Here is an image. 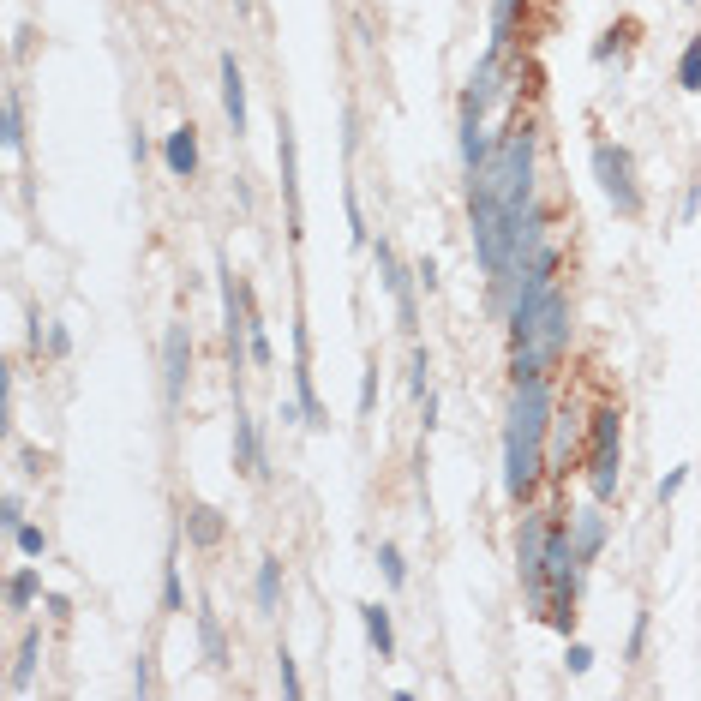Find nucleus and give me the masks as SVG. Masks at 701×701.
Segmentation results:
<instances>
[{"label":"nucleus","mask_w":701,"mask_h":701,"mask_svg":"<svg viewBox=\"0 0 701 701\" xmlns=\"http://www.w3.org/2000/svg\"><path fill=\"white\" fill-rule=\"evenodd\" d=\"M540 204V126L534 120H510L486 162L468 174V228H474V258L486 270V282L504 270V222Z\"/></svg>","instance_id":"f257e3e1"},{"label":"nucleus","mask_w":701,"mask_h":701,"mask_svg":"<svg viewBox=\"0 0 701 701\" xmlns=\"http://www.w3.org/2000/svg\"><path fill=\"white\" fill-rule=\"evenodd\" d=\"M552 372L534 378H510V402H504V498L510 504H534L540 480H546V438H552Z\"/></svg>","instance_id":"f03ea898"},{"label":"nucleus","mask_w":701,"mask_h":701,"mask_svg":"<svg viewBox=\"0 0 701 701\" xmlns=\"http://www.w3.org/2000/svg\"><path fill=\"white\" fill-rule=\"evenodd\" d=\"M504 330H510V378L552 372L570 354V294H564V282H552L534 300H516L504 312Z\"/></svg>","instance_id":"7ed1b4c3"},{"label":"nucleus","mask_w":701,"mask_h":701,"mask_svg":"<svg viewBox=\"0 0 701 701\" xmlns=\"http://www.w3.org/2000/svg\"><path fill=\"white\" fill-rule=\"evenodd\" d=\"M618 474H624V420H618V408L600 402L588 414V492L600 504H612L618 498Z\"/></svg>","instance_id":"20e7f679"},{"label":"nucleus","mask_w":701,"mask_h":701,"mask_svg":"<svg viewBox=\"0 0 701 701\" xmlns=\"http://www.w3.org/2000/svg\"><path fill=\"white\" fill-rule=\"evenodd\" d=\"M594 180H600V192L612 198L618 216L636 222V216L648 210V192H642V180H636V156H630L624 144H612V138L594 144Z\"/></svg>","instance_id":"39448f33"},{"label":"nucleus","mask_w":701,"mask_h":701,"mask_svg":"<svg viewBox=\"0 0 701 701\" xmlns=\"http://www.w3.org/2000/svg\"><path fill=\"white\" fill-rule=\"evenodd\" d=\"M546 540H552V510H534V504H522V534H516V576H522V594H528V606H534V612L546 606Z\"/></svg>","instance_id":"423d86ee"},{"label":"nucleus","mask_w":701,"mask_h":701,"mask_svg":"<svg viewBox=\"0 0 701 701\" xmlns=\"http://www.w3.org/2000/svg\"><path fill=\"white\" fill-rule=\"evenodd\" d=\"M372 258H378V276H384V294L396 300V318H402V336L414 342V336H420V300H414V288H420V276H414V270H402V258L390 252V240H378V246H372Z\"/></svg>","instance_id":"0eeeda50"},{"label":"nucleus","mask_w":701,"mask_h":701,"mask_svg":"<svg viewBox=\"0 0 701 701\" xmlns=\"http://www.w3.org/2000/svg\"><path fill=\"white\" fill-rule=\"evenodd\" d=\"M186 384H192V330L168 324L162 330V396H168V408L186 402Z\"/></svg>","instance_id":"6e6552de"},{"label":"nucleus","mask_w":701,"mask_h":701,"mask_svg":"<svg viewBox=\"0 0 701 701\" xmlns=\"http://www.w3.org/2000/svg\"><path fill=\"white\" fill-rule=\"evenodd\" d=\"M294 402H300V414H306V432H324V426H330V414H324V402H318V390H312V336H306L300 318H294Z\"/></svg>","instance_id":"1a4fd4ad"},{"label":"nucleus","mask_w":701,"mask_h":701,"mask_svg":"<svg viewBox=\"0 0 701 701\" xmlns=\"http://www.w3.org/2000/svg\"><path fill=\"white\" fill-rule=\"evenodd\" d=\"M276 162H282V198H288V240H300V144H294V126L276 120Z\"/></svg>","instance_id":"9d476101"},{"label":"nucleus","mask_w":701,"mask_h":701,"mask_svg":"<svg viewBox=\"0 0 701 701\" xmlns=\"http://www.w3.org/2000/svg\"><path fill=\"white\" fill-rule=\"evenodd\" d=\"M570 534H576V558H582V564H594V558L606 552V540H612V522H606V504L594 498V504H582V510H570Z\"/></svg>","instance_id":"9b49d317"},{"label":"nucleus","mask_w":701,"mask_h":701,"mask_svg":"<svg viewBox=\"0 0 701 701\" xmlns=\"http://www.w3.org/2000/svg\"><path fill=\"white\" fill-rule=\"evenodd\" d=\"M216 72H222V114H228V132L246 138V72H240L234 48L216 54Z\"/></svg>","instance_id":"f8f14e48"},{"label":"nucleus","mask_w":701,"mask_h":701,"mask_svg":"<svg viewBox=\"0 0 701 701\" xmlns=\"http://www.w3.org/2000/svg\"><path fill=\"white\" fill-rule=\"evenodd\" d=\"M234 468H240L246 480H264V474H270L264 444H258V420H252L246 408H234Z\"/></svg>","instance_id":"ddd939ff"},{"label":"nucleus","mask_w":701,"mask_h":701,"mask_svg":"<svg viewBox=\"0 0 701 701\" xmlns=\"http://www.w3.org/2000/svg\"><path fill=\"white\" fill-rule=\"evenodd\" d=\"M162 162L174 180H198V126H174L162 138Z\"/></svg>","instance_id":"4468645a"},{"label":"nucleus","mask_w":701,"mask_h":701,"mask_svg":"<svg viewBox=\"0 0 701 701\" xmlns=\"http://www.w3.org/2000/svg\"><path fill=\"white\" fill-rule=\"evenodd\" d=\"M576 444H582V426H576V414H552V438H546V474H570V456H576Z\"/></svg>","instance_id":"2eb2a0df"},{"label":"nucleus","mask_w":701,"mask_h":701,"mask_svg":"<svg viewBox=\"0 0 701 701\" xmlns=\"http://www.w3.org/2000/svg\"><path fill=\"white\" fill-rule=\"evenodd\" d=\"M222 534H228V516L222 510H210V504H192L186 510V546L210 552V546H222Z\"/></svg>","instance_id":"dca6fc26"},{"label":"nucleus","mask_w":701,"mask_h":701,"mask_svg":"<svg viewBox=\"0 0 701 701\" xmlns=\"http://www.w3.org/2000/svg\"><path fill=\"white\" fill-rule=\"evenodd\" d=\"M360 630H366V642H372L378 660H396V624H390V606L366 600V606H360Z\"/></svg>","instance_id":"f3484780"},{"label":"nucleus","mask_w":701,"mask_h":701,"mask_svg":"<svg viewBox=\"0 0 701 701\" xmlns=\"http://www.w3.org/2000/svg\"><path fill=\"white\" fill-rule=\"evenodd\" d=\"M36 660H42V630H24V636H18V654H12V672H6V684H12L18 696L36 684Z\"/></svg>","instance_id":"a211bd4d"},{"label":"nucleus","mask_w":701,"mask_h":701,"mask_svg":"<svg viewBox=\"0 0 701 701\" xmlns=\"http://www.w3.org/2000/svg\"><path fill=\"white\" fill-rule=\"evenodd\" d=\"M36 600H42V570L36 564H18L6 576V612H30Z\"/></svg>","instance_id":"6ab92c4d"},{"label":"nucleus","mask_w":701,"mask_h":701,"mask_svg":"<svg viewBox=\"0 0 701 701\" xmlns=\"http://www.w3.org/2000/svg\"><path fill=\"white\" fill-rule=\"evenodd\" d=\"M252 600H258V612H276V606H282V558H258Z\"/></svg>","instance_id":"aec40b11"},{"label":"nucleus","mask_w":701,"mask_h":701,"mask_svg":"<svg viewBox=\"0 0 701 701\" xmlns=\"http://www.w3.org/2000/svg\"><path fill=\"white\" fill-rule=\"evenodd\" d=\"M0 144H6V156H24V102H18V90H6V102H0Z\"/></svg>","instance_id":"412c9836"},{"label":"nucleus","mask_w":701,"mask_h":701,"mask_svg":"<svg viewBox=\"0 0 701 701\" xmlns=\"http://www.w3.org/2000/svg\"><path fill=\"white\" fill-rule=\"evenodd\" d=\"M198 648H204V666H228V636L216 612H198Z\"/></svg>","instance_id":"4be33fe9"},{"label":"nucleus","mask_w":701,"mask_h":701,"mask_svg":"<svg viewBox=\"0 0 701 701\" xmlns=\"http://www.w3.org/2000/svg\"><path fill=\"white\" fill-rule=\"evenodd\" d=\"M516 12H522V0H492V36H486V48H504V54H510V42H516Z\"/></svg>","instance_id":"5701e85b"},{"label":"nucleus","mask_w":701,"mask_h":701,"mask_svg":"<svg viewBox=\"0 0 701 701\" xmlns=\"http://www.w3.org/2000/svg\"><path fill=\"white\" fill-rule=\"evenodd\" d=\"M162 612H186V582H180V564L174 558L162 564Z\"/></svg>","instance_id":"b1692460"},{"label":"nucleus","mask_w":701,"mask_h":701,"mask_svg":"<svg viewBox=\"0 0 701 701\" xmlns=\"http://www.w3.org/2000/svg\"><path fill=\"white\" fill-rule=\"evenodd\" d=\"M678 84L684 90H701V36H690L684 54H678Z\"/></svg>","instance_id":"393cba45"},{"label":"nucleus","mask_w":701,"mask_h":701,"mask_svg":"<svg viewBox=\"0 0 701 701\" xmlns=\"http://www.w3.org/2000/svg\"><path fill=\"white\" fill-rule=\"evenodd\" d=\"M342 210H348V228H354V246H372V228H366V210H360V186L342 192Z\"/></svg>","instance_id":"a878e982"},{"label":"nucleus","mask_w":701,"mask_h":701,"mask_svg":"<svg viewBox=\"0 0 701 701\" xmlns=\"http://www.w3.org/2000/svg\"><path fill=\"white\" fill-rule=\"evenodd\" d=\"M378 570H384V582H390V588H402V582H408V558H402V546H390V540H384V546H378Z\"/></svg>","instance_id":"bb28decb"},{"label":"nucleus","mask_w":701,"mask_h":701,"mask_svg":"<svg viewBox=\"0 0 701 701\" xmlns=\"http://www.w3.org/2000/svg\"><path fill=\"white\" fill-rule=\"evenodd\" d=\"M12 546H18L24 558H42V552H48V534H42L36 522H18V528H12Z\"/></svg>","instance_id":"cd10ccee"},{"label":"nucleus","mask_w":701,"mask_h":701,"mask_svg":"<svg viewBox=\"0 0 701 701\" xmlns=\"http://www.w3.org/2000/svg\"><path fill=\"white\" fill-rule=\"evenodd\" d=\"M426 372H432V360H426V348L414 342V366H408V390H414V396H426V390H432V378H426Z\"/></svg>","instance_id":"c85d7f7f"},{"label":"nucleus","mask_w":701,"mask_h":701,"mask_svg":"<svg viewBox=\"0 0 701 701\" xmlns=\"http://www.w3.org/2000/svg\"><path fill=\"white\" fill-rule=\"evenodd\" d=\"M276 678H282V696H300V690H306V684H300V666H294V654H288V648L276 654Z\"/></svg>","instance_id":"c756f323"},{"label":"nucleus","mask_w":701,"mask_h":701,"mask_svg":"<svg viewBox=\"0 0 701 701\" xmlns=\"http://www.w3.org/2000/svg\"><path fill=\"white\" fill-rule=\"evenodd\" d=\"M648 630H654V618H648V612H636V630H630V648H624L630 660H642V654H648Z\"/></svg>","instance_id":"7c9ffc66"},{"label":"nucleus","mask_w":701,"mask_h":701,"mask_svg":"<svg viewBox=\"0 0 701 701\" xmlns=\"http://www.w3.org/2000/svg\"><path fill=\"white\" fill-rule=\"evenodd\" d=\"M18 522H24V498H18V492H6V498H0V528L12 534Z\"/></svg>","instance_id":"2f4dec72"},{"label":"nucleus","mask_w":701,"mask_h":701,"mask_svg":"<svg viewBox=\"0 0 701 701\" xmlns=\"http://www.w3.org/2000/svg\"><path fill=\"white\" fill-rule=\"evenodd\" d=\"M564 666H570L576 678H582V672H594V648H588V642H570V654H564Z\"/></svg>","instance_id":"473e14b6"},{"label":"nucleus","mask_w":701,"mask_h":701,"mask_svg":"<svg viewBox=\"0 0 701 701\" xmlns=\"http://www.w3.org/2000/svg\"><path fill=\"white\" fill-rule=\"evenodd\" d=\"M372 402H378V366L360 372V414H372Z\"/></svg>","instance_id":"72a5a7b5"},{"label":"nucleus","mask_w":701,"mask_h":701,"mask_svg":"<svg viewBox=\"0 0 701 701\" xmlns=\"http://www.w3.org/2000/svg\"><path fill=\"white\" fill-rule=\"evenodd\" d=\"M684 486H690V468H672V474L660 480V504H672V498H678Z\"/></svg>","instance_id":"f704fd0d"},{"label":"nucleus","mask_w":701,"mask_h":701,"mask_svg":"<svg viewBox=\"0 0 701 701\" xmlns=\"http://www.w3.org/2000/svg\"><path fill=\"white\" fill-rule=\"evenodd\" d=\"M612 54H624V36H618V30H606V36L594 42V60H600V66H606Z\"/></svg>","instance_id":"c9c22d12"},{"label":"nucleus","mask_w":701,"mask_h":701,"mask_svg":"<svg viewBox=\"0 0 701 701\" xmlns=\"http://www.w3.org/2000/svg\"><path fill=\"white\" fill-rule=\"evenodd\" d=\"M48 354H54V360H66V354H72V336H66V324H48Z\"/></svg>","instance_id":"e433bc0d"},{"label":"nucleus","mask_w":701,"mask_h":701,"mask_svg":"<svg viewBox=\"0 0 701 701\" xmlns=\"http://www.w3.org/2000/svg\"><path fill=\"white\" fill-rule=\"evenodd\" d=\"M414 276H420V288L432 294V288H438V258H420V264H414Z\"/></svg>","instance_id":"4c0bfd02"},{"label":"nucleus","mask_w":701,"mask_h":701,"mask_svg":"<svg viewBox=\"0 0 701 701\" xmlns=\"http://www.w3.org/2000/svg\"><path fill=\"white\" fill-rule=\"evenodd\" d=\"M132 690H138V696H150V690H156V678H150V660H144V654H138V672H132Z\"/></svg>","instance_id":"58836bf2"},{"label":"nucleus","mask_w":701,"mask_h":701,"mask_svg":"<svg viewBox=\"0 0 701 701\" xmlns=\"http://www.w3.org/2000/svg\"><path fill=\"white\" fill-rule=\"evenodd\" d=\"M696 210H701V180H690L684 186V222H696Z\"/></svg>","instance_id":"ea45409f"},{"label":"nucleus","mask_w":701,"mask_h":701,"mask_svg":"<svg viewBox=\"0 0 701 701\" xmlns=\"http://www.w3.org/2000/svg\"><path fill=\"white\" fill-rule=\"evenodd\" d=\"M234 12H252V0H234Z\"/></svg>","instance_id":"a19ab883"}]
</instances>
